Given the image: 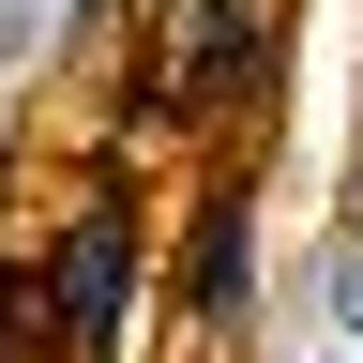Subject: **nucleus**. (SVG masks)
<instances>
[{"instance_id": "f257e3e1", "label": "nucleus", "mask_w": 363, "mask_h": 363, "mask_svg": "<svg viewBox=\"0 0 363 363\" xmlns=\"http://www.w3.org/2000/svg\"><path fill=\"white\" fill-rule=\"evenodd\" d=\"M333 333H348V348H363V242H348V257H333Z\"/></svg>"}]
</instances>
